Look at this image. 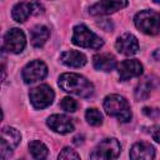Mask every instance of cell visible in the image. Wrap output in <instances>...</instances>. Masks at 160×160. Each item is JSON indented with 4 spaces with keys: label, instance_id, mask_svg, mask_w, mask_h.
Returning <instances> with one entry per match:
<instances>
[{
    "label": "cell",
    "instance_id": "44dd1931",
    "mask_svg": "<svg viewBox=\"0 0 160 160\" xmlns=\"http://www.w3.org/2000/svg\"><path fill=\"white\" fill-rule=\"evenodd\" d=\"M85 118H86V121L94 126H99L102 122V115L98 109H88L85 112Z\"/></svg>",
    "mask_w": 160,
    "mask_h": 160
},
{
    "label": "cell",
    "instance_id": "7a4b0ae2",
    "mask_svg": "<svg viewBox=\"0 0 160 160\" xmlns=\"http://www.w3.org/2000/svg\"><path fill=\"white\" fill-rule=\"evenodd\" d=\"M104 109L108 115L116 118L121 122H128L131 119V109L128 100L118 94L108 95L104 100Z\"/></svg>",
    "mask_w": 160,
    "mask_h": 160
},
{
    "label": "cell",
    "instance_id": "30bf717a",
    "mask_svg": "<svg viewBox=\"0 0 160 160\" xmlns=\"http://www.w3.org/2000/svg\"><path fill=\"white\" fill-rule=\"evenodd\" d=\"M40 12L42 11V6L38 2H26V1H22V2H18L14 5L12 10H11V16L15 21L18 22H24L32 12Z\"/></svg>",
    "mask_w": 160,
    "mask_h": 160
},
{
    "label": "cell",
    "instance_id": "9a60e30c",
    "mask_svg": "<svg viewBox=\"0 0 160 160\" xmlns=\"http://www.w3.org/2000/svg\"><path fill=\"white\" fill-rule=\"evenodd\" d=\"M155 149L145 141L135 142L130 150V160H154Z\"/></svg>",
    "mask_w": 160,
    "mask_h": 160
},
{
    "label": "cell",
    "instance_id": "ffe728a7",
    "mask_svg": "<svg viewBox=\"0 0 160 160\" xmlns=\"http://www.w3.org/2000/svg\"><path fill=\"white\" fill-rule=\"evenodd\" d=\"M150 91H151V84H150V79H145L144 81L139 82L138 86L135 88L134 95L136 100H146L150 96Z\"/></svg>",
    "mask_w": 160,
    "mask_h": 160
},
{
    "label": "cell",
    "instance_id": "52a82bcc",
    "mask_svg": "<svg viewBox=\"0 0 160 160\" xmlns=\"http://www.w3.org/2000/svg\"><path fill=\"white\" fill-rule=\"evenodd\" d=\"M29 98H30L31 105L35 109H44V108H48L54 101L55 94L49 85L41 84L30 90Z\"/></svg>",
    "mask_w": 160,
    "mask_h": 160
},
{
    "label": "cell",
    "instance_id": "8fae6325",
    "mask_svg": "<svg viewBox=\"0 0 160 160\" xmlns=\"http://www.w3.org/2000/svg\"><path fill=\"white\" fill-rule=\"evenodd\" d=\"M118 71H119L120 80L126 81L131 78L140 76L142 74V65L136 59H129L120 62V65L118 66Z\"/></svg>",
    "mask_w": 160,
    "mask_h": 160
},
{
    "label": "cell",
    "instance_id": "d4e9b609",
    "mask_svg": "<svg viewBox=\"0 0 160 160\" xmlns=\"http://www.w3.org/2000/svg\"><path fill=\"white\" fill-rule=\"evenodd\" d=\"M151 136L156 142H160V125L151 128Z\"/></svg>",
    "mask_w": 160,
    "mask_h": 160
},
{
    "label": "cell",
    "instance_id": "d6986e66",
    "mask_svg": "<svg viewBox=\"0 0 160 160\" xmlns=\"http://www.w3.org/2000/svg\"><path fill=\"white\" fill-rule=\"evenodd\" d=\"M29 150H30V154L34 158V160H45L48 154H49L48 146L39 140L30 141L29 142Z\"/></svg>",
    "mask_w": 160,
    "mask_h": 160
},
{
    "label": "cell",
    "instance_id": "2e32d148",
    "mask_svg": "<svg viewBox=\"0 0 160 160\" xmlns=\"http://www.w3.org/2000/svg\"><path fill=\"white\" fill-rule=\"evenodd\" d=\"M60 60L62 64L70 68H81L86 64V56L76 50H68L60 55Z\"/></svg>",
    "mask_w": 160,
    "mask_h": 160
},
{
    "label": "cell",
    "instance_id": "5b68a950",
    "mask_svg": "<svg viewBox=\"0 0 160 160\" xmlns=\"http://www.w3.org/2000/svg\"><path fill=\"white\" fill-rule=\"evenodd\" d=\"M121 151L120 142L114 139H104L100 141L90 154V160H114Z\"/></svg>",
    "mask_w": 160,
    "mask_h": 160
},
{
    "label": "cell",
    "instance_id": "ba28073f",
    "mask_svg": "<svg viewBox=\"0 0 160 160\" xmlns=\"http://www.w3.org/2000/svg\"><path fill=\"white\" fill-rule=\"evenodd\" d=\"M26 39L25 34L20 29H10L5 35L2 40V50L9 51L12 54H19L25 49Z\"/></svg>",
    "mask_w": 160,
    "mask_h": 160
},
{
    "label": "cell",
    "instance_id": "603a6c76",
    "mask_svg": "<svg viewBox=\"0 0 160 160\" xmlns=\"http://www.w3.org/2000/svg\"><path fill=\"white\" fill-rule=\"evenodd\" d=\"M60 106H61L62 110H65V111H68V112H74V111L78 109V102H76L72 98L66 96V98H64V99L61 100Z\"/></svg>",
    "mask_w": 160,
    "mask_h": 160
},
{
    "label": "cell",
    "instance_id": "6da1fadb",
    "mask_svg": "<svg viewBox=\"0 0 160 160\" xmlns=\"http://www.w3.org/2000/svg\"><path fill=\"white\" fill-rule=\"evenodd\" d=\"M59 86L70 94L80 98H89L94 92V85L82 75L75 72H65L59 76Z\"/></svg>",
    "mask_w": 160,
    "mask_h": 160
},
{
    "label": "cell",
    "instance_id": "cb8c5ba5",
    "mask_svg": "<svg viewBox=\"0 0 160 160\" xmlns=\"http://www.w3.org/2000/svg\"><path fill=\"white\" fill-rule=\"evenodd\" d=\"M142 112H144L146 116L152 118V119H155V118H158V116L160 115V110L156 109V108H144V109H142Z\"/></svg>",
    "mask_w": 160,
    "mask_h": 160
},
{
    "label": "cell",
    "instance_id": "ac0fdd59",
    "mask_svg": "<svg viewBox=\"0 0 160 160\" xmlns=\"http://www.w3.org/2000/svg\"><path fill=\"white\" fill-rule=\"evenodd\" d=\"M50 36V30L45 25H36L30 30V41L35 48H41Z\"/></svg>",
    "mask_w": 160,
    "mask_h": 160
},
{
    "label": "cell",
    "instance_id": "9c48e42d",
    "mask_svg": "<svg viewBox=\"0 0 160 160\" xmlns=\"http://www.w3.org/2000/svg\"><path fill=\"white\" fill-rule=\"evenodd\" d=\"M21 75L25 84H32L48 75V66L41 60H34L24 66Z\"/></svg>",
    "mask_w": 160,
    "mask_h": 160
},
{
    "label": "cell",
    "instance_id": "484cf974",
    "mask_svg": "<svg viewBox=\"0 0 160 160\" xmlns=\"http://www.w3.org/2000/svg\"><path fill=\"white\" fill-rule=\"evenodd\" d=\"M82 139H84L82 135H81V136L78 135V136H75L72 140H74V144H75V145H80V144H82Z\"/></svg>",
    "mask_w": 160,
    "mask_h": 160
},
{
    "label": "cell",
    "instance_id": "7c38bea8",
    "mask_svg": "<svg viewBox=\"0 0 160 160\" xmlns=\"http://www.w3.org/2000/svg\"><path fill=\"white\" fill-rule=\"evenodd\" d=\"M115 48L120 54L130 56V55H134V54L138 52L139 41L132 34L125 32V34H122L121 36L118 38V40L115 42Z\"/></svg>",
    "mask_w": 160,
    "mask_h": 160
},
{
    "label": "cell",
    "instance_id": "e0dca14e",
    "mask_svg": "<svg viewBox=\"0 0 160 160\" xmlns=\"http://www.w3.org/2000/svg\"><path fill=\"white\" fill-rule=\"evenodd\" d=\"M92 64L96 70L101 71H111L118 65L115 56L111 54H96L92 58Z\"/></svg>",
    "mask_w": 160,
    "mask_h": 160
},
{
    "label": "cell",
    "instance_id": "5bb4252c",
    "mask_svg": "<svg viewBox=\"0 0 160 160\" xmlns=\"http://www.w3.org/2000/svg\"><path fill=\"white\" fill-rule=\"evenodd\" d=\"M126 5H128V1L105 0V1H99V2H95L94 5H91L89 9V12L91 15H108V14H112V12L125 8Z\"/></svg>",
    "mask_w": 160,
    "mask_h": 160
},
{
    "label": "cell",
    "instance_id": "277c9868",
    "mask_svg": "<svg viewBox=\"0 0 160 160\" xmlns=\"http://www.w3.org/2000/svg\"><path fill=\"white\" fill-rule=\"evenodd\" d=\"M72 44L80 48H88V49H100L104 45V41L100 36H98L95 32L89 30L85 25L80 24L74 28L72 38H71Z\"/></svg>",
    "mask_w": 160,
    "mask_h": 160
},
{
    "label": "cell",
    "instance_id": "8992f818",
    "mask_svg": "<svg viewBox=\"0 0 160 160\" xmlns=\"http://www.w3.org/2000/svg\"><path fill=\"white\" fill-rule=\"evenodd\" d=\"M21 134L10 126H5L1 129V144H0V155L2 160H6L11 156L12 150L20 144Z\"/></svg>",
    "mask_w": 160,
    "mask_h": 160
},
{
    "label": "cell",
    "instance_id": "4fadbf2b",
    "mask_svg": "<svg viewBox=\"0 0 160 160\" xmlns=\"http://www.w3.org/2000/svg\"><path fill=\"white\" fill-rule=\"evenodd\" d=\"M46 125L58 134H69L74 130V124L71 119L68 118L66 115H60V114L49 116L46 120Z\"/></svg>",
    "mask_w": 160,
    "mask_h": 160
},
{
    "label": "cell",
    "instance_id": "4316f807",
    "mask_svg": "<svg viewBox=\"0 0 160 160\" xmlns=\"http://www.w3.org/2000/svg\"><path fill=\"white\" fill-rule=\"evenodd\" d=\"M152 58L155 59V60H160V49H158V50H155L154 52H152Z\"/></svg>",
    "mask_w": 160,
    "mask_h": 160
},
{
    "label": "cell",
    "instance_id": "7402d4cb",
    "mask_svg": "<svg viewBox=\"0 0 160 160\" xmlns=\"http://www.w3.org/2000/svg\"><path fill=\"white\" fill-rule=\"evenodd\" d=\"M58 160H80V156L78 155V152L70 148H64L60 154Z\"/></svg>",
    "mask_w": 160,
    "mask_h": 160
},
{
    "label": "cell",
    "instance_id": "3957f363",
    "mask_svg": "<svg viewBox=\"0 0 160 160\" xmlns=\"http://www.w3.org/2000/svg\"><path fill=\"white\" fill-rule=\"evenodd\" d=\"M135 26L146 35H156L160 31V14L154 10H142L134 18Z\"/></svg>",
    "mask_w": 160,
    "mask_h": 160
}]
</instances>
